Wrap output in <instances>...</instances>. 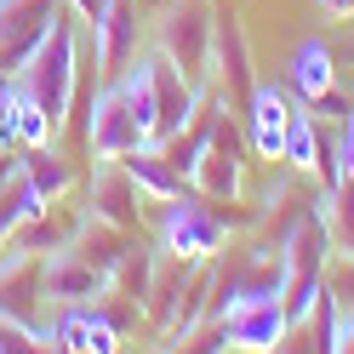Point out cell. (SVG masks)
<instances>
[{"mask_svg": "<svg viewBox=\"0 0 354 354\" xmlns=\"http://www.w3.org/2000/svg\"><path fill=\"white\" fill-rule=\"evenodd\" d=\"M57 17L63 0H0V75H24Z\"/></svg>", "mask_w": 354, "mask_h": 354, "instance_id": "6", "label": "cell"}, {"mask_svg": "<svg viewBox=\"0 0 354 354\" xmlns=\"http://www.w3.org/2000/svg\"><path fill=\"white\" fill-rule=\"evenodd\" d=\"M240 223H252V217H229V212H217V201L183 189L177 201L160 206L154 246H160L166 257H177V263H217V252L229 246V234H234Z\"/></svg>", "mask_w": 354, "mask_h": 354, "instance_id": "1", "label": "cell"}, {"mask_svg": "<svg viewBox=\"0 0 354 354\" xmlns=\"http://www.w3.org/2000/svg\"><path fill=\"white\" fill-rule=\"evenodd\" d=\"M308 109H315V115H320L326 126H343V115H348V97L337 92V86H331V92H326V97H315Z\"/></svg>", "mask_w": 354, "mask_h": 354, "instance_id": "16", "label": "cell"}, {"mask_svg": "<svg viewBox=\"0 0 354 354\" xmlns=\"http://www.w3.org/2000/svg\"><path fill=\"white\" fill-rule=\"evenodd\" d=\"M292 92H286L280 80H252V92H246V143L257 160H280L286 154V126H292Z\"/></svg>", "mask_w": 354, "mask_h": 354, "instance_id": "10", "label": "cell"}, {"mask_svg": "<svg viewBox=\"0 0 354 354\" xmlns=\"http://www.w3.org/2000/svg\"><path fill=\"white\" fill-rule=\"evenodd\" d=\"M143 46H149L143 0H109L103 17L92 24V80H115Z\"/></svg>", "mask_w": 354, "mask_h": 354, "instance_id": "5", "label": "cell"}, {"mask_svg": "<svg viewBox=\"0 0 354 354\" xmlns=\"http://www.w3.org/2000/svg\"><path fill=\"white\" fill-rule=\"evenodd\" d=\"M315 6H320L326 17H337V24H343V17H354V0H315Z\"/></svg>", "mask_w": 354, "mask_h": 354, "instance_id": "19", "label": "cell"}, {"mask_svg": "<svg viewBox=\"0 0 354 354\" xmlns=\"http://www.w3.org/2000/svg\"><path fill=\"white\" fill-rule=\"evenodd\" d=\"M120 166H126L131 183H138L143 206H166V201H177V194L189 189V177L171 166V154H166V149H131Z\"/></svg>", "mask_w": 354, "mask_h": 354, "instance_id": "13", "label": "cell"}, {"mask_svg": "<svg viewBox=\"0 0 354 354\" xmlns=\"http://www.w3.org/2000/svg\"><path fill=\"white\" fill-rule=\"evenodd\" d=\"M280 343H292V315H286L280 292H240L229 308L217 315V331L206 348H246V354H269Z\"/></svg>", "mask_w": 354, "mask_h": 354, "instance_id": "3", "label": "cell"}, {"mask_svg": "<svg viewBox=\"0 0 354 354\" xmlns=\"http://www.w3.org/2000/svg\"><path fill=\"white\" fill-rule=\"evenodd\" d=\"M115 292V280H109L92 257H80L75 246H57L40 257V297L46 308H63V303H103Z\"/></svg>", "mask_w": 354, "mask_h": 354, "instance_id": "8", "label": "cell"}, {"mask_svg": "<svg viewBox=\"0 0 354 354\" xmlns=\"http://www.w3.org/2000/svg\"><path fill=\"white\" fill-rule=\"evenodd\" d=\"M17 154H24V183H29L46 206H63V201L80 189V171H75V160H69L57 143H46V149H17Z\"/></svg>", "mask_w": 354, "mask_h": 354, "instance_id": "12", "label": "cell"}, {"mask_svg": "<svg viewBox=\"0 0 354 354\" xmlns=\"http://www.w3.org/2000/svg\"><path fill=\"white\" fill-rule=\"evenodd\" d=\"M12 149H17V131H12L6 115H0V154H12Z\"/></svg>", "mask_w": 354, "mask_h": 354, "instance_id": "20", "label": "cell"}, {"mask_svg": "<svg viewBox=\"0 0 354 354\" xmlns=\"http://www.w3.org/2000/svg\"><path fill=\"white\" fill-rule=\"evenodd\" d=\"M24 86L35 92V103L46 109V120H52L57 131L69 126V109H75V92H80V24H75L69 12L52 24L46 46L29 57Z\"/></svg>", "mask_w": 354, "mask_h": 354, "instance_id": "2", "label": "cell"}, {"mask_svg": "<svg viewBox=\"0 0 354 354\" xmlns=\"http://www.w3.org/2000/svg\"><path fill=\"white\" fill-rule=\"evenodd\" d=\"M17 177H24V154L12 149V154H0V194H6V189L17 183Z\"/></svg>", "mask_w": 354, "mask_h": 354, "instance_id": "18", "label": "cell"}, {"mask_svg": "<svg viewBox=\"0 0 354 354\" xmlns=\"http://www.w3.org/2000/svg\"><path fill=\"white\" fill-rule=\"evenodd\" d=\"M212 17L201 0H171V6L154 17V29H149V46L160 52L166 63H177L189 80H212Z\"/></svg>", "mask_w": 354, "mask_h": 354, "instance_id": "4", "label": "cell"}, {"mask_svg": "<svg viewBox=\"0 0 354 354\" xmlns=\"http://www.w3.org/2000/svg\"><path fill=\"white\" fill-rule=\"evenodd\" d=\"M35 212H46V201H40L24 177H17V183L0 194V246H6V240L17 234V223H24V217H35Z\"/></svg>", "mask_w": 354, "mask_h": 354, "instance_id": "15", "label": "cell"}, {"mask_svg": "<svg viewBox=\"0 0 354 354\" xmlns=\"http://www.w3.org/2000/svg\"><path fill=\"white\" fill-rule=\"evenodd\" d=\"M331 86H337V52H331L320 35L297 40L292 63H286V92H292L297 103H315V97L331 92Z\"/></svg>", "mask_w": 354, "mask_h": 354, "instance_id": "11", "label": "cell"}, {"mask_svg": "<svg viewBox=\"0 0 354 354\" xmlns=\"http://www.w3.org/2000/svg\"><path fill=\"white\" fill-rule=\"evenodd\" d=\"M80 138H86V154H92V160H126L131 149H143L138 120H131V109H126V97H120L115 80H97L92 103H86Z\"/></svg>", "mask_w": 354, "mask_h": 354, "instance_id": "7", "label": "cell"}, {"mask_svg": "<svg viewBox=\"0 0 354 354\" xmlns=\"http://www.w3.org/2000/svg\"><path fill=\"white\" fill-rule=\"evenodd\" d=\"M86 217H97V223H115V229H143V194L138 183L126 177L120 160H92V177H86Z\"/></svg>", "mask_w": 354, "mask_h": 354, "instance_id": "9", "label": "cell"}, {"mask_svg": "<svg viewBox=\"0 0 354 354\" xmlns=\"http://www.w3.org/2000/svg\"><path fill=\"white\" fill-rule=\"evenodd\" d=\"M6 120H12V131H17V149H46V143H57L63 131L46 120V109L35 103V92L24 86V75L12 80V103H6Z\"/></svg>", "mask_w": 354, "mask_h": 354, "instance_id": "14", "label": "cell"}, {"mask_svg": "<svg viewBox=\"0 0 354 354\" xmlns=\"http://www.w3.org/2000/svg\"><path fill=\"white\" fill-rule=\"evenodd\" d=\"M103 6H109V0H63V12H69L75 24H86V29H92L97 17H103Z\"/></svg>", "mask_w": 354, "mask_h": 354, "instance_id": "17", "label": "cell"}]
</instances>
